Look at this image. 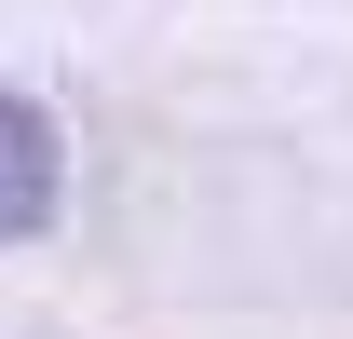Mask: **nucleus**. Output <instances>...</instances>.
Masks as SVG:
<instances>
[{
	"label": "nucleus",
	"mask_w": 353,
	"mask_h": 339,
	"mask_svg": "<svg viewBox=\"0 0 353 339\" xmlns=\"http://www.w3.org/2000/svg\"><path fill=\"white\" fill-rule=\"evenodd\" d=\"M54 123H41V95H14L0 82V245H28V231H41L54 217Z\"/></svg>",
	"instance_id": "nucleus-1"
}]
</instances>
